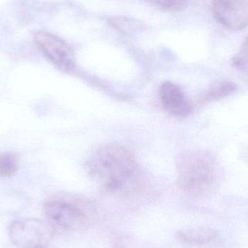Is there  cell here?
<instances>
[{
	"instance_id": "8fae6325",
	"label": "cell",
	"mask_w": 248,
	"mask_h": 248,
	"mask_svg": "<svg viewBox=\"0 0 248 248\" xmlns=\"http://www.w3.org/2000/svg\"><path fill=\"white\" fill-rule=\"evenodd\" d=\"M152 4L170 11H179L183 10L188 0H147Z\"/></svg>"
},
{
	"instance_id": "9c48e42d",
	"label": "cell",
	"mask_w": 248,
	"mask_h": 248,
	"mask_svg": "<svg viewBox=\"0 0 248 248\" xmlns=\"http://www.w3.org/2000/svg\"><path fill=\"white\" fill-rule=\"evenodd\" d=\"M18 169V158L14 153H0V177H10Z\"/></svg>"
},
{
	"instance_id": "5b68a950",
	"label": "cell",
	"mask_w": 248,
	"mask_h": 248,
	"mask_svg": "<svg viewBox=\"0 0 248 248\" xmlns=\"http://www.w3.org/2000/svg\"><path fill=\"white\" fill-rule=\"evenodd\" d=\"M35 43L42 55L52 65L66 72L74 69V52L65 41L52 33L42 31L35 36Z\"/></svg>"
},
{
	"instance_id": "277c9868",
	"label": "cell",
	"mask_w": 248,
	"mask_h": 248,
	"mask_svg": "<svg viewBox=\"0 0 248 248\" xmlns=\"http://www.w3.org/2000/svg\"><path fill=\"white\" fill-rule=\"evenodd\" d=\"M44 212L54 224L66 230L80 231L88 226L89 217L84 206L69 200H52L44 204Z\"/></svg>"
},
{
	"instance_id": "ba28073f",
	"label": "cell",
	"mask_w": 248,
	"mask_h": 248,
	"mask_svg": "<svg viewBox=\"0 0 248 248\" xmlns=\"http://www.w3.org/2000/svg\"><path fill=\"white\" fill-rule=\"evenodd\" d=\"M218 232L209 227H196L176 232L175 237L182 244L190 246H205L218 237Z\"/></svg>"
},
{
	"instance_id": "52a82bcc",
	"label": "cell",
	"mask_w": 248,
	"mask_h": 248,
	"mask_svg": "<svg viewBox=\"0 0 248 248\" xmlns=\"http://www.w3.org/2000/svg\"><path fill=\"white\" fill-rule=\"evenodd\" d=\"M160 100L166 112L176 117H186L192 112L190 101L177 84L165 81L160 90Z\"/></svg>"
},
{
	"instance_id": "30bf717a",
	"label": "cell",
	"mask_w": 248,
	"mask_h": 248,
	"mask_svg": "<svg viewBox=\"0 0 248 248\" xmlns=\"http://www.w3.org/2000/svg\"><path fill=\"white\" fill-rule=\"evenodd\" d=\"M112 26L116 28L119 31L128 32L138 31L142 29V26L138 21H134L132 19L125 18V17H116L112 19L111 21Z\"/></svg>"
},
{
	"instance_id": "4fadbf2b",
	"label": "cell",
	"mask_w": 248,
	"mask_h": 248,
	"mask_svg": "<svg viewBox=\"0 0 248 248\" xmlns=\"http://www.w3.org/2000/svg\"><path fill=\"white\" fill-rule=\"evenodd\" d=\"M247 42H245L244 45L242 46L241 49L238 52L235 58L233 59V65L241 71H246L247 69L248 52Z\"/></svg>"
},
{
	"instance_id": "5bb4252c",
	"label": "cell",
	"mask_w": 248,
	"mask_h": 248,
	"mask_svg": "<svg viewBox=\"0 0 248 248\" xmlns=\"http://www.w3.org/2000/svg\"><path fill=\"white\" fill-rule=\"evenodd\" d=\"M113 248H125V247H123V246H115Z\"/></svg>"
},
{
	"instance_id": "7c38bea8",
	"label": "cell",
	"mask_w": 248,
	"mask_h": 248,
	"mask_svg": "<svg viewBox=\"0 0 248 248\" xmlns=\"http://www.w3.org/2000/svg\"><path fill=\"white\" fill-rule=\"evenodd\" d=\"M235 90L236 86L233 84L232 83L224 82L214 87L213 90H211L208 93L207 95H208V98H219V97H224V96L231 94Z\"/></svg>"
},
{
	"instance_id": "7a4b0ae2",
	"label": "cell",
	"mask_w": 248,
	"mask_h": 248,
	"mask_svg": "<svg viewBox=\"0 0 248 248\" xmlns=\"http://www.w3.org/2000/svg\"><path fill=\"white\" fill-rule=\"evenodd\" d=\"M176 167L179 186L191 196H207L218 186L219 163L209 152H184L176 158Z\"/></svg>"
},
{
	"instance_id": "3957f363",
	"label": "cell",
	"mask_w": 248,
	"mask_h": 248,
	"mask_svg": "<svg viewBox=\"0 0 248 248\" xmlns=\"http://www.w3.org/2000/svg\"><path fill=\"white\" fill-rule=\"evenodd\" d=\"M10 241L17 248H47L54 235L52 224L39 218H21L8 227Z\"/></svg>"
},
{
	"instance_id": "6da1fadb",
	"label": "cell",
	"mask_w": 248,
	"mask_h": 248,
	"mask_svg": "<svg viewBox=\"0 0 248 248\" xmlns=\"http://www.w3.org/2000/svg\"><path fill=\"white\" fill-rule=\"evenodd\" d=\"M89 174L106 190L116 192L132 183L138 173V164L131 152L118 144L98 149L86 163Z\"/></svg>"
},
{
	"instance_id": "8992f818",
	"label": "cell",
	"mask_w": 248,
	"mask_h": 248,
	"mask_svg": "<svg viewBox=\"0 0 248 248\" xmlns=\"http://www.w3.org/2000/svg\"><path fill=\"white\" fill-rule=\"evenodd\" d=\"M213 14L227 29L240 31L248 24L247 0H213Z\"/></svg>"
}]
</instances>
